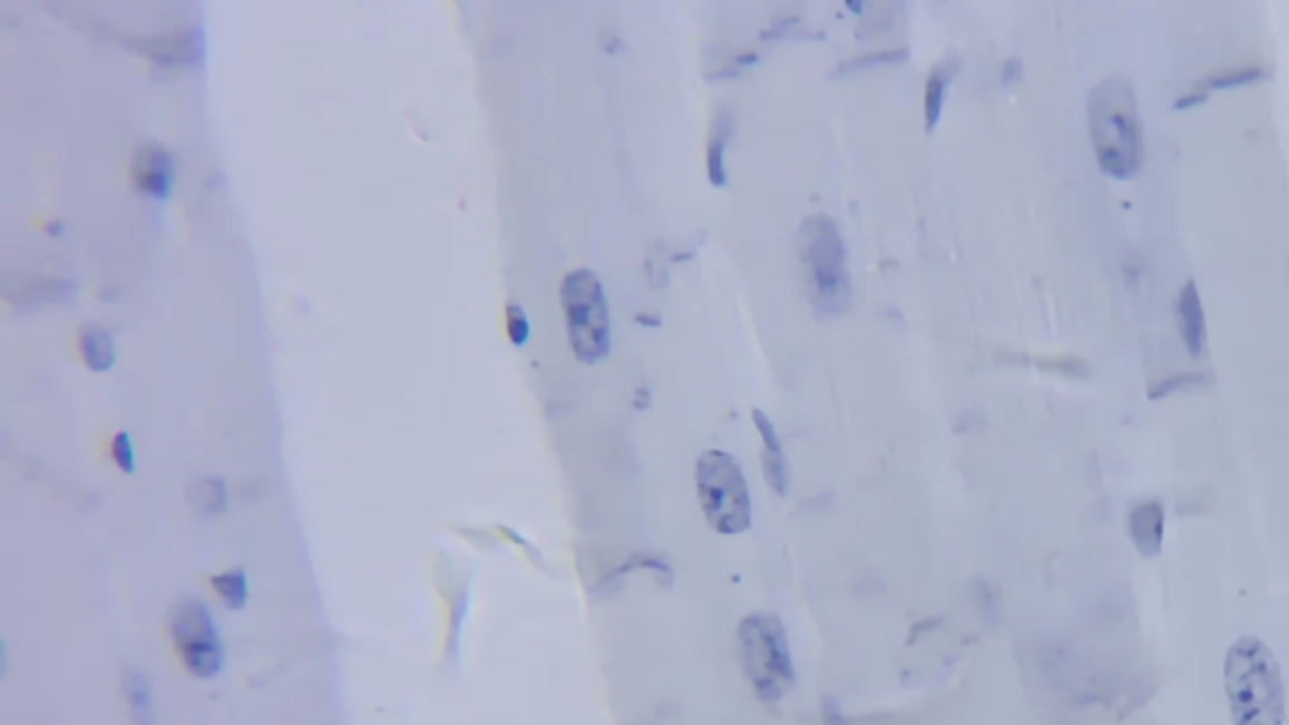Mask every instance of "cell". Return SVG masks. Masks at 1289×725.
Instances as JSON below:
<instances>
[{
  "instance_id": "cell-14",
  "label": "cell",
  "mask_w": 1289,
  "mask_h": 725,
  "mask_svg": "<svg viewBox=\"0 0 1289 725\" xmlns=\"http://www.w3.org/2000/svg\"><path fill=\"white\" fill-rule=\"evenodd\" d=\"M731 131H733V124H731V116L729 111H719L713 121V131H711V141H707V177H711V185L713 187H723L725 185V161H723V154L725 147H729V139H731Z\"/></svg>"
},
{
  "instance_id": "cell-9",
  "label": "cell",
  "mask_w": 1289,
  "mask_h": 725,
  "mask_svg": "<svg viewBox=\"0 0 1289 725\" xmlns=\"http://www.w3.org/2000/svg\"><path fill=\"white\" fill-rule=\"evenodd\" d=\"M753 423L755 429L761 433V441H763V473H765V481H769V487L773 494L783 497L789 491V467H787V457H783V449H781V441H779V433L773 429V423L769 415L763 411L755 409L753 411Z\"/></svg>"
},
{
  "instance_id": "cell-7",
  "label": "cell",
  "mask_w": 1289,
  "mask_h": 725,
  "mask_svg": "<svg viewBox=\"0 0 1289 725\" xmlns=\"http://www.w3.org/2000/svg\"><path fill=\"white\" fill-rule=\"evenodd\" d=\"M169 633L179 657L195 678L209 680L225 665L222 640L207 605L197 597H179L169 610Z\"/></svg>"
},
{
  "instance_id": "cell-21",
  "label": "cell",
  "mask_w": 1289,
  "mask_h": 725,
  "mask_svg": "<svg viewBox=\"0 0 1289 725\" xmlns=\"http://www.w3.org/2000/svg\"><path fill=\"white\" fill-rule=\"evenodd\" d=\"M1191 381H1204V375H1176V379L1164 381V385H1161V389L1151 391V399H1161V395H1164V393H1171L1174 389H1181V385H1187V383H1191Z\"/></svg>"
},
{
  "instance_id": "cell-8",
  "label": "cell",
  "mask_w": 1289,
  "mask_h": 725,
  "mask_svg": "<svg viewBox=\"0 0 1289 725\" xmlns=\"http://www.w3.org/2000/svg\"><path fill=\"white\" fill-rule=\"evenodd\" d=\"M131 177L144 195L164 199L172 189L174 179V159L167 149L157 147V144H144L137 151L131 164Z\"/></svg>"
},
{
  "instance_id": "cell-3",
  "label": "cell",
  "mask_w": 1289,
  "mask_h": 725,
  "mask_svg": "<svg viewBox=\"0 0 1289 725\" xmlns=\"http://www.w3.org/2000/svg\"><path fill=\"white\" fill-rule=\"evenodd\" d=\"M799 239L813 307L821 315H841L851 300V277L837 222L827 215H813L803 222Z\"/></svg>"
},
{
  "instance_id": "cell-10",
  "label": "cell",
  "mask_w": 1289,
  "mask_h": 725,
  "mask_svg": "<svg viewBox=\"0 0 1289 725\" xmlns=\"http://www.w3.org/2000/svg\"><path fill=\"white\" fill-rule=\"evenodd\" d=\"M1129 529L1141 555H1159L1161 539H1164V511H1161L1159 501H1141L1133 507L1129 515Z\"/></svg>"
},
{
  "instance_id": "cell-20",
  "label": "cell",
  "mask_w": 1289,
  "mask_h": 725,
  "mask_svg": "<svg viewBox=\"0 0 1289 725\" xmlns=\"http://www.w3.org/2000/svg\"><path fill=\"white\" fill-rule=\"evenodd\" d=\"M1259 76H1264L1262 69H1242V71H1232V74L1214 76V79L1207 81V86H1209V89H1221V86L1247 84V81H1252V79H1259Z\"/></svg>"
},
{
  "instance_id": "cell-16",
  "label": "cell",
  "mask_w": 1289,
  "mask_h": 725,
  "mask_svg": "<svg viewBox=\"0 0 1289 725\" xmlns=\"http://www.w3.org/2000/svg\"><path fill=\"white\" fill-rule=\"evenodd\" d=\"M189 501L202 515H222L227 507L225 483L217 479H202L189 489Z\"/></svg>"
},
{
  "instance_id": "cell-2",
  "label": "cell",
  "mask_w": 1289,
  "mask_h": 725,
  "mask_svg": "<svg viewBox=\"0 0 1289 725\" xmlns=\"http://www.w3.org/2000/svg\"><path fill=\"white\" fill-rule=\"evenodd\" d=\"M1091 137L1101 169L1111 177H1129L1139 167L1141 124L1131 84L1119 76L1093 86L1088 99Z\"/></svg>"
},
{
  "instance_id": "cell-15",
  "label": "cell",
  "mask_w": 1289,
  "mask_h": 725,
  "mask_svg": "<svg viewBox=\"0 0 1289 725\" xmlns=\"http://www.w3.org/2000/svg\"><path fill=\"white\" fill-rule=\"evenodd\" d=\"M953 76H955V63H953V61H943L939 66H935L932 74H929L927 91H925V121H927V131H935L939 116H943L945 91H947L949 79H953Z\"/></svg>"
},
{
  "instance_id": "cell-1",
  "label": "cell",
  "mask_w": 1289,
  "mask_h": 725,
  "mask_svg": "<svg viewBox=\"0 0 1289 725\" xmlns=\"http://www.w3.org/2000/svg\"><path fill=\"white\" fill-rule=\"evenodd\" d=\"M1224 688L1234 725H1285L1282 673L1262 640L1239 637L1229 647Z\"/></svg>"
},
{
  "instance_id": "cell-17",
  "label": "cell",
  "mask_w": 1289,
  "mask_h": 725,
  "mask_svg": "<svg viewBox=\"0 0 1289 725\" xmlns=\"http://www.w3.org/2000/svg\"><path fill=\"white\" fill-rule=\"evenodd\" d=\"M212 585H215L217 595L225 599L227 607H232V610H240V607H245L247 597H250V587H247V575L242 572V569H230V572H225V575L212 577Z\"/></svg>"
},
{
  "instance_id": "cell-18",
  "label": "cell",
  "mask_w": 1289,
  "mask_h": 725,
  "mask_svg": "<svg viewBox=\"0 0 1289 725\" xmlns=\"http://www.w3.org/2000/svg\"><path fill=\"white\" fill-rule=\"evenodd\" d=\"M507 333L514 345H525L529 341V317L525 313V307L517 303H511L507 307Z\"/></svg>"
},
{
  "instance_id": "cell-6",
  "label": "cell",
  "mask_w": 1289,
  "mask_h": 725,
  "mask_svg": "<svg viewBox=\"0 0 1289 725\" xmlns=\"http://www.w3.org/2000/svg\"><path fill=\"white\" fill-rule=\"evenodd\" d=\"M739 643L741 663L755 693L763 700H779L797 680L779 617L765 613L745 617L739 627Z\"/></svg>"
},
{
  "instance_id": "cell-19",
  "label": "cell",
  "mask_w": 1289,
  "mask_h": 725,
  "mask_svg": "<svg viewBox=\"0 0 1289 725\" xmlns=\"http://www.w3.org/2000/svg\"><path fill=\"white\" fill-rule=\"evenodd\" d=\"M111 457L116 461V467L121 471H134V449H131V441L126 433H116L114 443H111Z\"/></svg>"
},
{
  "instance_id": "cell-12",
  "label": "cell",
  "mask_w": 1289,
  "mask_h": 725,
  "mask_svg": "<svg viewBox=\"0 0 1289 725\" xmlns=\"http://www.w3.org/2000/svg\"><path fill=\"white\" fill-rule=\"evenodd\" d=\"M79 351L84 363L91 371H109L114 365V341L111 333L99 325H86L79 333Z\"/></svg>"
},
{
  "instance_id": "cell-4",
  "label": "cell",
  "mask_w": 1289,
  "mask_h": 725,
  "mask_svg": "<svg viewBox=\"0 0 1289 725\" xmlns=\"http://www.w3.org/2000/svg\"><path fill=\"white\" fill-rule=\"evenodd\" d=\"M697 499L719 535H741L751 527V494L743 471L731 453L705 451L695 467Z\"/></svg>"
},
{
  "instance_id": "cell-5",
  "label": "cell",
  "mask_w": 1289,
  "mask_h": 725,
  "mask_svg": "<svg viewBox=\"0 0 1289 725\" xmlns=\"http://www.w3.org/2000/svg\"><path fill=\"white\" fill-rule=\"evenodd\" d=\"M562 311L567 317L569 345L579 361L595 363L609 353L613 327L597 273L587 267L572 270L562 283Z\"/></svg>"
},
{
  "instance_id": "cell-13",
  "label": "cell",
  "mask_w": 1289,
  "mask_h": 725,
  "mask_svg": "<svg viewBox=\"0 0 1289 725\" xmlns=\"http://www.w3.org/2000/svg\"><path fill=\"white\" fill-rule=\"evenodd\" d=\"M121 690H124L126 703H129L134 725H154L152 693H149L147 678H144V675H141L139 670L124 668V673H121Z\"/></svg>"
},
{
  "instance_id": "cell-11",
  "label": "cell",
  "mask_w": 1289,
  "mask_h": 725,
  "mask_svg": "<svg viewBox=\"0 0 1289 725\" xmlns=\"http://www.w3.org/2000/svg\"><path fill=\"white\" fill-rule=\"evenodd\" d=\"M1179 327H1181V335H1184L1187 351L1191 355H1199L1201 347H1204L1207 325H1204V311H1201L1199 290L1194 283H1191V280L1179 295Z\"/></svg>"
}]
</instances>
